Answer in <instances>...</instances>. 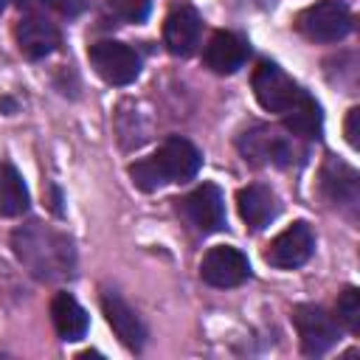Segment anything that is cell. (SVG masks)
Segmentation results:
<instances>
[{"mask_svg":"<svg viewBox=\"0 0 360 360\" xmlns=\"http://www.w3.org/2000/svg\"><path fill=\"white\" fill-rule=\"evenodd\" d=\"M11 250L17 262L39 281H65L76 273V248L73 242L42 222L20 225L11 233Z\"/></svg>","mask_w":360,"mask_h":360,"instance_id":"obj_1","label":"cell"},{"mask_svg":"<svg viewBox=\"0 0 360 360\" xmlns=\"http://www.w3.org/2000/svg\"><path fill=\"white\" fill-rule=\"evenodd\" d=\"M200 166H202L200 149L191 141L174 135V138L163 141V146L152 158L132 163L129 166V177L141 191H155V188H160L166 183L191 180L200 172Z\"/></svg>","mask_w":360,"mask_h":360,"instance_id":"obj_2","label":"cell"},{"mask_svg":"<svg viewBox=\"0 0 360 360\" xmlns=\"http://www.w3.org/2000/svg\"><path fill=\"white\" fill-rule=\"evenodd\" d=\"M239 152L245 155V160H250L256 166H290L301 155L295 135H287V132H278L270 127L248 129L239 138Z\"/></svg>","mask_w":360,"mask_h":360,"instance_id":"obj_3","label":"cell"},{"mask_svg":"<svg viewBox=\"0 0 360 360\" xmlns=\"http://www.w3.org/2000/svg\"><path fill=\"white\" fill-rule=\"evenodd\" d=\"M295 25L312 42H338L352 31L354 20H352V11L340 0H321L309 8H304L298 14Z\"/></svg>","mask_w":360,"mask_h":360,"instance_id":"obj_4","label":"cell"},{"mask_svg":"<svg viewBox=\"0 0 360 360\" xmlns=\"http://www.w3.org/2000/svg\"><path fill=\"white\" fill-rule=\"evenodd\" d=\"M90 65L93 70L107 82V84H132L141 73V56L115 39H101L96 45H90Z\"/></svg>","mask_w":360,"mask_h":360,"instance_id":"obj_5","label":"cell"},{"mask_svg":"<svg viewBox=\"0 0 360 360\" xmlns=\"http://www.w3.org/2000/svg\"><path fill=\"white\" fill-rule=\"evenodd\" d=\"M292 323L298 329V340H301L304 354H312V357L329 352L340 338L338 321L315 304H298L292 309Z\"/></svg>","mask_w":360,"mask_h":360,"instance_id":"obj_6","label":"cell"},{"mask_svg":"<svg viewBox=\"0 0 360 360\" xmlns=\"http://www.w3.org/2000/svg\"><path fill=\"white\" fill-rule=\"evenodd\" d=\"M253 93H256V101L267 110V112H287L298 96L304 93L278 65L273 62H262L256 70H253Z\"/></svg>","mask_w":360,"mask_h":360,"instance_id":"obj_7","label":"cell"},{"mask_svg":"<svg viewBox=\"0 0 360 360\" xmlns=\"http://www.w3.org/2000/svg\"><path fill=\"white\" fill-rule=\"evenodd\" d=\"M200 276L205 284L211 287H239L242 281L250 278V262L242 250L231 248V245H217L211 248L202 262H200Z\"/></svg>","mask_w":360,"mask_h":360,"instance_id":"obj_8","label":"cell"},{"mask_svg":"<svg viewBox=\"0 0 360 360\" xmlns=\"http://www.w3.org/2000/svg\"><path fill=\"white\" fill-rule=\"evenodd\" d=\"M177 211L200 233H214L225 228V202H222V191L214 183H202L200 188L177 200Z\"/></svg>","mask_w":360,"mask_h":360,"instance_id":"obj_9","label":"cell"},{"mask_svg":"<svg viewBox=\"0 0 360 360\" xmlns=\"http://www.w3.org/2000/svg\"><path fill=\"white\" fill-rule=\"evenodd\" d=\"M315 250V233L307 222H292L290 228H284L264 250V262L270 267L278 270H292L301 267Z\"/></svg>","mask_w":360,"mask_h":360,"instance_id":"obj_10","label":"cell"},{"mask_svg":"<svg viewBox=\"0 0 360 360\" xmlns=\"http://www.w3.org/2000/svg\"><path fill=\"white\" fill-rule=\"evenodd\" d=\"M101 309H104V318H107V323L112 326L115 338H118L127 349L141 352L143 343H146V326H143L141 315H138L121 295H115V292H104V295H101Z\"/></svg>","mask_w":360,"mask_h":360,"instance_id":"obj_11","label":"cell"},{"mask_svg":"<svg viewBox=\"0 0 360 360\" xmlns=\"http://www.w3.org/2000/svg\"><path fill=\"white\" fill-rule=\"evenodd\" d=\"M202 20L191 6H174L163 22V42L174 56H191L200 45Z\"/></svg>","mask_w":360,"mask_h":360,"instance_id":"obj_12","label":"cell"},{"mask_svg":"<svg viewBox=\"0 0 360 360\" xmlns=\"http://www.w3.org/2000/svg\"><path fill=\"white\" fill-rule=\"evenodd\" d=\"M14 39H17V48H20L22 56L42 59V56H48L59 48V28L51 20L39 17V14H31V17L17 22Z\"/></svg>","mask_w":360,"mask_h":360,"instance_id":"obj_13","label":"cell"},{"mask_svg":"<svg viewBox=\"0 0 360 360\" xmlns=\"http://www.w3.org/2000/svg\"><path fill=\"white\" fill-rule=\"evenodd\" d=\"M248 53H250V48H248L245 37H239L233 31H217L202 51V62L214 73H236L248 62Z\"/></svg>","mask_w":360,"mask_h":360,"instance_id":"obj_14","label":"cell"},{"mask_svg":"<svg viewBox=\"0 0 360 360\" xmlns=\"http://www.w3.org/2000/svg\"><path fill=\"white\" fill-rule=\"evenodd\" d=\"M236 208H239V217L245 219V225L250 231H262L267 228L276 214H278V202H276V194L262 186V183H250L245 188H239L236 194Z\"/></svg>","mask_w":360,"mask_h":360,"instance_id":"obj_15","label":"cell"},{"mask_svg":"<svg viewBox=\"0 0 360 360\" xmlns=\"http://www.w3.org/2000/svg\"><path fill=\"white\" fill-rule=\"evenodd\" d=\"M321 191L329 202L340 208H354L357 205V172L349 163L329 158L321 169Z\"/></svg>","mask_w":360,"mask_h":360,"instance_id":"obj_16","label":"cell"},{"mask_svg":"<svg viewBox=\"0 0 360 360\" xmlns=\"http://www.w3.org/2000/svg\"><path fill=\"white\" fill-rule=\"evenodd\" d=\"M51 318H53V329L62 340H82L87 335V326H90L87 312L70 292H56L53 295Z\"/></svg>","mask_w":360,"mask_h":360,"instance_id":"obj_17","label":"cell"},{"mask_svg":"<svg viewBox=\"0 0 360 360\" xmlns=\"http://www.w3.org/2000/svg\"><path fill=\"white\" fill-rule=\"evenodd\" d=\"M321 124H323L321 107L307 93H301L298 101L284 112V127L295 138H318L321 135Z\"/></svg>","mask_w":360,"mask_h":360,"instance_id":"obj_18","label":"cell"},{"mask_svg":"<svg viewBox=\"0 0 360 360\" xmlns=\"http://www.w3.org/2000/svg\"><path fill=\"white\" fill-rule=\"evenodd\" d=\"M28 188L11 163H0V217H22L28 211Z\"/></svg>","mask_w":360,"mask_h":360,"instance_id":"obj_19","label":"cell"},{"mask_svg":"<svg viewBox=\"0 0 360 360\" xmlns=\"http://www.w3.org/2000/svg\"><path fill=\"white\" fill-rule=\"evenodd\" d=\"M335 312H338V323H343L352 335L360 332V292H357L354 287H346V290L338 295Z\"/></svg>","mask_w":360,"mask_h":360,"instance_id":"obj_20","label":"cell"},{"mask_svg":"<svg viewBox=\"0 0 360 360\" xmlns=\"http://www.w3.org/2000/svg\"><path fill=\"white\" fill-rule=\"evenodd\" d=\"M110 6L124 22H143L149 17L152 0H110Z\"/></svg>","mask_w":360,"mask_h":360,"instance_id":"obj_21","label":"cell"},{"mask_svg":"<svg viewBox=\"0 0 360 360\" xmlns=\"http://www.w3.org/2000/svg\"><path fill=\"white\" fill-rule=\"evenodd\" d=\"M20 8H25V11H62V14H68L70 11V6H68V0H14Z\"/></svg>","mask_w":360,"mask_h":360,"instance_id":"obj_22","label":"cell"},{"mask_svg":"<svg viewBox=\"0 0 360 360\" xmlns=\"http://www.w3.org/2000/svg\"><path fill=\"white\" fill-rule=\"evenodd\" d=\"M346 141L357 149L360 146V110L354 107V110H349V115H346Z\"/></svg>","mask_w":360,"mask_h":360,"instance_id":"obj_23","label":"cell"},{"mask_svg":"<svg viewBox=\"0 0 360 360\" xmlns=\"http://www.w3.org/2000/svg\"><path fill=\"white\" fill-rule=\"evenodd\" d=\"M3 8H6V0H0V11H3Z\"/></svg>","mask_w":360,"mask_h":360,"instance_id":"obj_24","label":"cell"}]
</instances>
